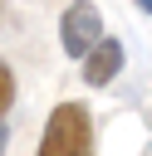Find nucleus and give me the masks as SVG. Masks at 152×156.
<instances>
[{"label": "nucleus", "instance_id": "f257e3e1", "mask_svg": "<svg viewBox=\"0 0 152 156\" xmlns=\"http://www.w3.org/2000/svg\"><path fill=\"white\" fill-rule=\"evenodd\" d=\"M88 141H93V122H88V107L83 102H59L44 122V136H39V156H88Z\"/></svg>", "mask_w": 152, "mask_h": 156}, {"label": "nucleus", "instance_id": "f03ea898", "mask_svg": "<svg viewBox=\"0 0 152 156\" xmlns=\"http://www.w3.org/2000/svg\"><path fill=\"white\" fill-rule=\"evenodd\" d=\"M59 39H64V54H69V58H88V54H93V44L103 39L98 5L74 0V5L64 10V20H59Z\"/></svg>", "mask_w": 152, "mask_h": 156}, {"label": "nucleus", "instance_id": "7ed1b4c3", "mask_svg": "<svg viewBox=\"0 0 152 156\" xmlns=\"http://www.w3.org/2000/svg\"><path fill=\"white\" fill-rule=\"evenodd\" d=\"M118 73H123V44H118V39H98L93 54L83 58V83L103 88V83H113Z\"/></svg>", "mask_w": 152, "mask_h": 156}, {"label": "nucleus", "instance_id": "20e7f679", "mask_svg": "<svg viewBox=\"0 0 152 156\" xmlns=\"http://www.w3.org/2000/svg\"><path fill=\"white\" fill-rule=\"evenodd\" d=\"M10 102H15V73H10L5 58H0V117L10 112Z\"/></svg>", "mask_w": 152, "mask_h": 156}, {"label": "nucleus", "instance_id": "39448f33", "mask_svg": "<svg viewBox=\"0 0 152 156\" xmlns=\"http://www.w3.org/2000/svg\"><path fill=\"white\" fill-rule=\"evenodd\" d=\"M137 10H147V15H152V0H137Z\"/></svg>", "mask_w": 152, "mask_h": 156}, {"label": "nucleus", "instance_id": "423d86ee", "mask_svg": "<svg viewBox=\"0 0 152 156\" xmlns=\"http://www.w3.org/2000/svg\"><path fill=\"white\" fill-rule=\"evenodd\" d=\"M0 156H5V127H0Z\"/></svg>", "mask_w": 152, "mask_h": 156}]
</instances>
